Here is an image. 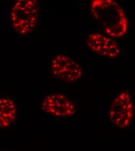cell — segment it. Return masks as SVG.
I'll return each instance as SVG.
<instances>
[{
  "label": "cell",
  "instance_id": "7",
  "mask_svg": "<svg viewBox=\"0 0 135 151\" xmlns=\"http://www.w3.org/2000/svg\"><path fill=\"white\" fill-rule=\"evenodd\" d=\"M17 117V107L14 101L8 98H0V128L11 126Z\"/></svg>",
  "mask_w": 135,
  "mask_h": 151
},
{
  "label": "cell",
  "instance_id": "6",
  "mask_svg": "<svg viewBox=\"0 0 135 151\" xmlns=\"http://www.w3.org/2000/svg\"><path fill=\"white\" fill-rule=\"evenodd\" d=\"M86 44L93 52L101 57L114 58L119 57L121 52L120 47L113 38L99 33L90 34Z\"/></svg>",
  "mask_w": 135,
  "mask_h": 151
},
{
  "label": "cell",
  "instance_id": "4",
  "mask_svg": "<svg viewBox=\"0 0 135 151\" xmlns=\"http://www.w3.org/2000/svg\"><path fill=\"white\" fill-rule=\"evenodd\" d=\"M52 75L61 81L74 83L79 81L83 75L80 65L70 57L58 55L51 61Z\"/></svg>",
  "mask_w": 135,
  "mask_h": 151
},
{
  "label": "cell",
  "instance_id": "1",
  "mask_svg": "<svg viewBox=\"0 0 135 151\" xmlns=\"http://www.w3.org/2000/svg\"><path fill=\"white\" fill-rule=\"evenodd\" d=\"M90 11L105 33L110 37L124 36L129 28V22L122 6L113 0H93Z\"/></svg>",
  "mask_w": 135,
  "mask_h": 151
},
{
  "label": "cell",
  "instance_id": "2",
  "mask_svg": "<svg viewBox=\"0 0 135 151\" xmlns=\"http://www.w3.org/2000/svg\"><path fill=\"white\" fill-rule=\"evenodd\" d=\"M40 12V8L37 1H17L14 4L10 14L14 30L20 36L30 34L38 24Z\"/></svg>",
  "mask_w": 135,
  "mask_h": 151
},
{
  "label": "cell",
  "instance_id": "5",
  "mask_svg": "<svg viewBox=\"0 0 135 151\" xmlns=\"http://www.w3.org/2000/svg\"><path fill=\"white\" fill-rule=\"evenodd\" d=\"M41 108L45 113L57 117H67L76 113L75 104L65 95L54 93L45 96Z\"/></svg>",
  "mask_w": 135,
  "mask_h": 151
},
{
  "label": "cell",
  "instance_id": "3",
  "mask_svg": "<svg viewBox=\"0 0 135 151\" xmlns=\"http://www.w3.org/2000/svg\"><path fill=\"white\" fill-rule=\"evenodd\" d=\"M134 117V104L131 93L121 92L114 99L108 110V119L119 129H128Z\"/></svg>",
  "mask_w": 135,
  "mask_h": 151
}]
</instances>
